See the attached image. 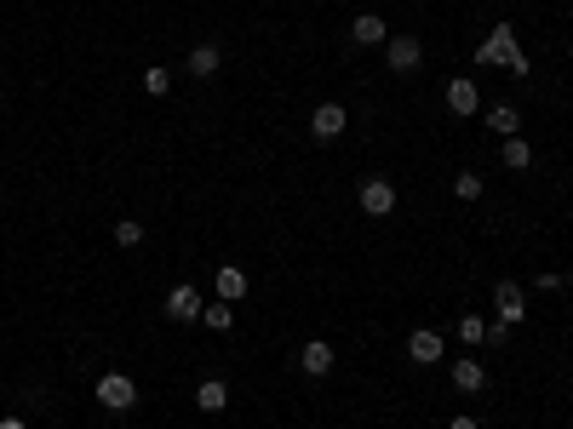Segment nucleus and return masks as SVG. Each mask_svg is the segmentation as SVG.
Wrapping results in <instances>:
<instances>
[{
    "instance_id": "obj_14",
    "label": "nucleus",
    "mask_w": 573,
    "mask_h": 429,
    "mask_svg": "<svg viewBox=\"0 0 573 429\" xmlns=\"http://www.w3.org/2000/svg\"><path fill=\"white\" fill-rule=\"evenodd\" d=\"M453 384H459V389H465V395H476V389L487 384V372H482V361H470V355H465V361H453Z\"/></svg>"
},
{
    "instance_id": "obj_7",
    "label": "nucleus",
    "mask_w": 573,
    "mask_h": 429,
    "mask_svg": "<svg viewBox=\"0 0 573 429\" xmlns=\"http://www.w3.org/2000/svg\"><path fill=\"white\" fill-rule=\"evenodd\" d=\"M298 366H304V372H310V378L333 372V343H327V338H310V343H304V349H298Z\"/></svg>"
},
{
    "instance_id": "obj_22",
    "label": "nucleus",
    "mask_w": 573,
    "mask_h": 429,
    "mask_svg": "<svg viewBox=\"0 0 573 429\" xmlns=\"http://www.w3.org/2000/svg\"><path fill=\"white\" fill-rule=\"evenodd\" d=\"M115 241H120V247H138V241H143V224H138V218H120V224H115Z\"/></svg>"
},
{
    "instance_id": "obj_23",
    "label": "nucleus",
    "mask_w": 573,
    "mask_h": 429,
    "mask_svg": "<svg viewBox=\"0 0 573 429\" xmlns=\"http://www.w3.org/2000/svg\"><path fill=\"white\" fill-rule=\"evenodd\" d=\"M447 429H482V424H476V418H453Z\"/></svg>"
},
{
    "instance_id": "obj_9",
    "label": "nucleus",
    "mask_w": 573,
    "mask_h": 429,
    "mask_svg": "<svg viewBox=\"0 0 573 429\" xmlns=\"http://www.w3.org/2000/svg\"><path fill=\"white\" fill-rule=\"evenodd\" d=\"M218 64H224V52H218L213 41L190 46V75H195V80H213V75H218Z\"/></svg>"
},
{
    "instance_id": "obj_13",
    "label": "nucleus",
    "mask_w": 573,
    "mask_h": 429,
    "mask_svg": "<svg viewBox=\"0 0 573 429\" xmlns=\"http://www.w3.org/2000/svg\"><path fill=\"white\" fill-rule=\"evenodd\" d=\"M195 407H201V412H224L229 407V384H224V378H206V384L195 389Z\"/></svg>"
},
{
    "instance_id": "obj_2",
    "label": "nucleus",
    "mask_w": 573,
    "mask_h": 429,
    "mask_svg": "<svg viewBox=\"0 0 573 429\" xmlns=\"http://www.w3.org/2000/svg\"><path fill=\"white\" fill-rule=\"evenodd\" d=\"M97 401H104L109 412H127L132 401H138V384H132L127 372H104L97 378Z\"/></svg>"
},
{
    "instance_id": "obj_3",
    "label": "nucleus",
    "mask_w": 573,
    "mask_h": 429,
    "mask_svg": "<svg viewBox=\"0 0 573 429\" xmlns=\"http://www.w3.org/2000/svg\"><path fill=\"white\" fill-rule=\"evenodd\" d=\"M361 212H368V218H390V212H396V189H390L384 178H368V183H361Z\"/></svg>"
},
{
    "instance_id": "obj_17",
    "label": "nucleus",
    "mask_w": 573,
    "mask_h": 429,
    "mask_svg": "<svg viewBox=\"0 0 573 429\" xmlns=\"http://www.w3.org/2000/svg\"><path fill=\"white\" fill-rule=\"evenodd\" d=\"M487 126H493L499 138H516V126H522V120H516V109H510V103H499L493 115H487Z\"/></svg>"
},
{
    "instance_id": "obj_20",
    "label": "nucleus",
    "mask_w": 573,
    "mask_h": 429,
    "mask_svg": "<svg viewBox=\"0 0 573 429\" xmlns=\"http://www.w3.org/2000/svg\"><path fill=\"white\" fill-rule=\"evenodd\" d=\"M143 92H150V97H166V92H173V75H166V69H143Z\"/></svg>"
},
{
    "instance_id": "obj_1",
    "label": "nucleus",
    "mask_w": 573,
    "mask_h": 429,
    "mask_svg": "<svg viewBox=\"0 0 573 429\" xmlns=\"http://www.w3.org/2000/svg\"><path fill=\"white\" fill-rule=\"evenodd\" d=\"M476 64H482V69L505 64L510 75H528V52H522V46H516V29H510V23H499V29H493V34H487V41H482Z\"/></svg>"
},
{
    "instance_id": "obj_24",
    "label": "nucleus",
    "mask_w": 573,
    "mask_h": 429,
    "mask_svg": "<svg viewBox=\"0 0 573 429\" xmlns=\"http://www.w3.org/2000/svg\"><path fill=\"white\" fill-rule=\"evenodd\" d=\"M0 429H23V418H0Z\"/></svg>"
},
{
    "instance_id": "obj_4",
    "label": "nucleus",
    "mask_w": 573,
    "mask_h": 429,
    "mask_svg": "<svg viewBox=\"0 0 573 429\" xmlns=\"http://www.w3.org/2000/svg\"><path fill=\"white\" fill-rule=\"evenodd\" d=\"M493 310H499V321H505V326H516L522 315H528V303H522V287H516V280H499V287H493Z\"/></svg>"
},
{
    "instance_id": "obj_12",
    "label": "nucleus",
    "mask_w": 573,
    "mask_h": 429,
    "mask_svg": "<svg viewBox=\"0 0 573 429\" xmlns=\"http://www.w3.org/2000/svg\"><path fill=\"white\" fill-rule=\"evenodd\" d=\"M476 80H447V109H453V115H476Z\"/></svg>"
},
{
    "instance_id": "obj_18",
    "label": "nucleus",
    "mask_w": 573,
    "mask_h": 429,
    "mask_svg": "<svg viewBox=\"0 0 573 429\" xmlns=\"http://www.w3.org/2000/svg\"><path fill=\"white\" fill-rule=\"evenodd\" d=\"M505 166H510V172H528V166H533V149H528L522 138H505Z\"/></svg>"
},
{
    "instance_id": "obj_6",
    "label": "nucleus",
    "mask_w": 573,
    "mask_h": 429,
    "mask_svg": "<svg viewBox=\"0 0 573 429\" xmlns=\"http://www.w3.org/2000/svg\"><path fill=\"white\" fill-rule=\"evenodd\" d=\"M419 64H424V46L413 41V34H396V41H390V69L407 75V69H419Z\"/></svg>"
},
{
    "instance_id": "obj_11",
    "label": "nucleus",
    "mask_w": 573,
    "mask_h": 429,
    "mask_svg": "<svg viewBox=\"0 0 573 429\" xmlns=\"http://www.w3.org/2000/svg\"><path fill=\"white\" fill-rule=\"evenodd\" d=\"M350 41H356V46H379V41H390L384 18H373V11H361V18L350 23Z\"/></svg>"
},
{
    "instance_id": "obj_5",
    "label": "nucleus",
    "mask_w": 573,
    "mask_h": 429,
    "mask_svg": "<svg viewBox=\"0 0 573 429\" xmlns=\"http://www.w3.org/2000/svg\"><path fill=\"white\" fill-rule=\"evenodd\" d=\"M350 126V115H345V109H338V103H321V109H315V115H310V138H321V143H333L338 138V132H345Z\"/></svg>"
},
{
    "instance_id": "obj_19",
    "label": "nucleus",
    "mask_w": 573,
    "mask_h": 429,
    "mask_svg": "<svg viewBox=\"0 0 573 429\" xmlns=\"http://www.w3.org/2000/svg\"><path fill=\"white\" fill-rule=\"evenodd\" d=\"M459 338H465L470 349H476V343H487V321H482V315H459Z\"/></svg>"
},
{
    "instance_id": "obj_15",
    "label": "nucleus",
    "mask_w": 573,
    "mask_h": 429,
    "mask_svg": "<svg viewBox=\"0 0 573 429\" xmlns=\"http://www.w3.org/2000/svg\"><path fill=\"white\" fill-rule=\"evenodd\" d=\"M218 298H224V303L247 298V275H241L236 264H224V269H218Z\"/></svg>"
},
{
    "instance_id": "obj_8",
    "label": "nucleus",
    "mask_w": 573,
    "mask_h": 429,
    "mask_svg": "<svg viewBox=\"0 0 573 429\" xmlns=\"http://www.w3.org/2000/svg\"><path fill=\"white\" fill-rule=\"evenodd\" d=\"M407 361L436 366V361H442V333H424V326H419V333L407 338Z\"/></svg>"
},
{
    "instance_id": "obj_16",
    "label": "nucleus",
    "mask_w": 573,
    "mask_h": 429,
    "mask_svg": "<svg viewBox=\"0 0 573 429\" xmlns=\"http://www.w3.org/2000/svg\"><path fill=\"white\" fill-rule=\"evenodd\" d=\"M201 321L213 326V333H229V326H236V310H229V303L218 298V303H206V310H201Z\"/></svg>"
},
{
    "instance_id": "obj_21",
    "label": "nucleus",
    "mask_w": 573,
    "mask_h": 429,
    "mask_svg": "<svg viewBox=\"0 0 573 429\" xmlns=\"http://www.w3.org/2000/svg\"><path fill=\"white\" fill-rule=\"evenodd\" d=\"M453 195H459V201H476V195H482V178H476V172H459V178H453Z\"/></svg>"
},
{
    "instance_id": "obj_10",
    "label": "nucleus",
    "mask_w": 573,
    "mask_h": 429,
    "mask_svg": "<svg viewBox=\"0 0 573 429\" xmlns=\"http://www.w3.org/2000/svg\"><path fill=\"white\" fill-rule=\"evenodd\" d=\"M201 310H206V303L195 298V287H173V292H166V315H173V321H195Z\"/></svg>"
}]
</instances>
